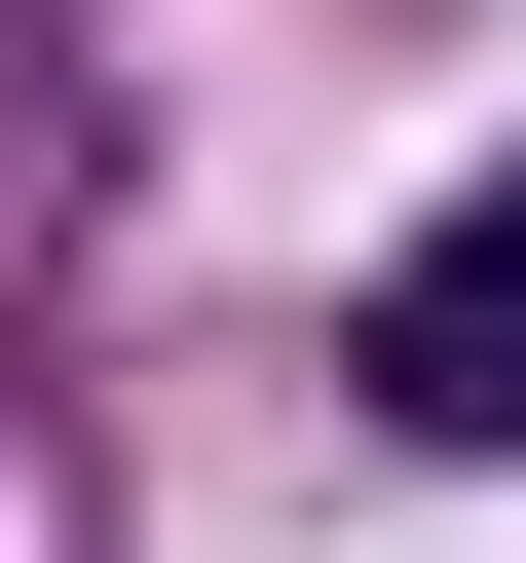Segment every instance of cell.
Listing matches in <instances>:
<instances>
[{"mask_svg": "<svg viewBox=\"0 0 526 563\" xmlns=\"http://www.w3.org/2000/svg\"><path fill=\"white\" fill-rule=\"evenodd\" d=\"M339 376H376V451H526V151H489L376 301H339Z\"/></svg>", "mask_w": 526, "mask_h": 563, "instance_id": "cell-1", "label": "cell"}, {"mask_svg": "<svg viewBox=\"0 0 526 563\" xmlns=\"http://www.w3.org/2000/svg\"><path fill=\"white\" fill-rule=\"evenodd\" d=\"M39 301H76V38L0 0V339H39Z\"/></svg>", "mask_w": 526, "mask_h": 563, "instance_id": "cell-2", "label": "cell"}]
</instances>
